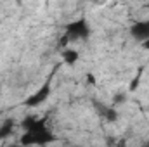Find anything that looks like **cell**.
<instances>
[{
  "label": "cell",
  "instance_id": "obj_6",
  "mask_svg": "<svg viewBox=\"0 0 149 147\" xmlns=\"http://www.w3.org/2000/svg\"><path fill=\"white\" fill-rule=\"evenodd\" d=\"M14 119L12 118H7L3 123H2V126H0V140L2 139H7V137H10L12 135V132H14Z\"/></svg>",
  "mask_w": 149,
  "mask_h": 147
},
{
  "label": "cell",
  "instance_id": "obj_5",
  "mask_svg": "<svg viewBox=\"0 0 149 147\" xmlns=\"http://www.w3.org/2000/svg\"><path fill=\"white\" fill-rule=\"evenodd\" d=\"M95 109H97V112L106 119V121H116L120 116H118V111H116V107H113V106H104V104H99V102H95Z\"/></svg>",
  "mask_w": 149,
  "mask_h": 147
},
{
  "label": "cell",
  "instance_id": "obj_2",
  "mask_svg": "<svg viewBox=\"0 0 149 147\" xmlns=\"http://www.w3.org/2000/svg\"><path fill=\"white\" fill-rule=\"evenodd\" d=\"M90 35V28H88V23L87 19H78L74 23H70L66 26V35L61 40V45H68L70 42L73 40H85V38Z\"/></svg>",
  "mask_w": 149,
  "mask_h": 147
},
{
  "label": "cell",
  "instance_id": "obj_7",
  "mask_svg": "<svg viewBox=\"0 0 149 147\" xmlns=\"http://www.w3.org/2000/svg\"><path fill=\"white\" fill-rule=\"evenodd\" d=\"M78 57H80L78 50H64V52H63V61H64L66 64H74V62L78 61Z\"/></svg>",
  "mask_w": 149,
  "mask_h": 147
},
{
  "label": "cell",
  "instance_id": "obj_9",
  "mask_svg": "<svg viewBox=\"0 0 149 147\" xmlns=\"http://www.w3.org/2000/svg\"><path fill=\"white\" fill-rule=\"evenodd\" d=\"M125 99H127V97H125V94H116V95H114V99H113V104H114V106H120V104H123V102H125Z\"/></svg>",
  "mask_w": 149,
  "mask_h": 147
},
{
  "label": "cell",
  "instance_id": "obj_8",
  "mask_svg": "<svg viewBox=\"0 0 149 147\" xmlns=\"http://www.w3.org/2000/svg\"><path fill=\"white\" fill-rule=\"evenodd\" d=\"M142 71H144L142 68H141V69L137 71V74H135V78H134V81L130 83V90H135V88H137V85H139V81H141V76H142Z\"/></svg>",
  "mask_w": 149,
  "mask_h": 147
},
{
  "label": "cell",
  "instance_id": "obj_4",
  "mask_svg": "<svg viewBox=\"0 0 149 147\" xmlns=\"http://www.w3.org/2000/svg\"><path fill=\"white\" fill-rule=\"evenodd\" d=\"M130 35L139 40V42H144L146 38H149V21H139V23H134L130 26Z\"/></svg>",
  "mask_w": 149,
  "mask_h": 147
},
{
  "label": "cell",
  "instance_id": "obj_11",
  "mask_svg": "<svg viewBox=\"0 0 149 147\" xmlns=\"http://www.w3.org/2000/svg\"><path fill=\"white\" fill-rule=\"evenodd\" d=\"M19 2H21V0H19Z\"/></svg>",
  "mask_w": 149,
  "mask_h": 147
},
{
  "label": "cell",
  "instance_id": "obj_3",
  "mask_svg": "<svg viewBox=\"0 0 149 147\" xmlns=\"http://www.w3.org/2000/svg\"><path fill=\"white\" fill-rule=\"evenodd\" d=\"M50 95V81H47L40 90H38L37 94H33L26 102H24V106H28V107H37L40 104H43L45 101H47V97Z\"/></svg>",
  "mask_w": 149,
  "mask_h": 147
},
{
  "label": "cell",
  "instance_id": "obj_10",
  "mask_svg": "<svg viewBox=\"0 0 149 147\" xmlns=\"http://www.w3.org/2000/svg\"><path fill=\"white\" fill-rule=\"evenodd\" d=\"M141 43H142V47H144L146 50H149V38H146V40H144V42H141Z\"/></svg>",
  "mask_w": 149,
  "mask_h": 147
},
{
  "label": "cell",
  "instance_id": "obj_1",
  "mask_svg": "<svg viewBox=\"0 0 149 147\" xmlns=\"http://www.w3.org/2000/svg\"><path fill=\"white\" fill-rule=\"evenodd\" d=\"M24 128V133L21 135L19 142L23 146H45L56 140V137L47 128V118H37V116H26L21 123Z\"/></svg>",
  "mask_w": 149,
  "mask_h": 147
}]
</instances>
